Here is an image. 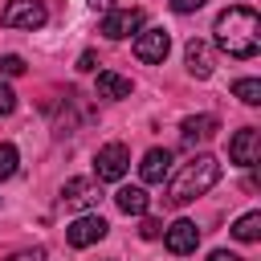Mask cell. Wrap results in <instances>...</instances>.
<instances>
[{"instance_id":"1","label":"cell","mask_w":261,"mask_h":261,"mask_svg":"<svg viewBox=\"0 0 261 261\" xmlns=\"http://www.w3.org/2000/svg\"><path fill=\"white\" fill-rule=\"evenodd\" d=\"M212 33H216V49L228 53V57H237V61H249L261 49V16L253 8H245V4L224 8L216 16V29Z\"/></svg>"},{"instance_id":"2","label":"cell","mask_w":261,"mask_h":261,"mask_svg":"<svg viewBox=\"0 0 261 261\" xmlns=\"http://www.w3.org/2000/svg\"><path fill=\"white\" fill-rule=\"evenodd\" d=\"M220 179V159L216 155H196V159H188L179 171H175V179L167 184V204L171 208H184V204H192L196 196H204L212 184Z\"/></svg>"},{"instance_id":"3","label":"cell","mask_w":261,"mask_h":261,"mask_svg":"<svg viewBox=\"0 0 261 261\" xmlns=\"http://www.w3.org/2000/svg\"><path fill=\"white\" fill-rule=\"evenodd\" d=\"M126 167H130V147H126V143H106V147H98V155H94V179H98V184H102V179H122Z\"/></svg>"},{"instance_id":"4","label":"cell","mask_w":261,"mask_h":261,"mask_svg":"<svg viewBox=\"0 0 261 261\" xmlns=\"http://www.w3.org/2000/svg\"><path fill=\"white\" fill-rule=\"evenodd\" d=\"M167 49H171L167 29H139V33H135V57H139V61L159 65V61L167 57Z\"/></svg>"},{"instance_id":"5","label":"cell","mask_w":261,"mask_h":261,"mask_svg":"<svg viewBox=\"0 0 261 261\" xmlns=\"http://www.w3.org/2000/svg\"><path fill=\"white\" fill-rule=\"evenodd\" d=\"M98 200H102V188L90 175H73V179L61 184V204L65 208H94Z\"/></svg>"},{"instance_id":"6","label":"cell","mask_w":261,"mask_h":261,"mask_svg":"<svg viewBox=\"0 0 261 261\" xmlns=\"http://www.w3.org/2000/svg\"><path fill=\"white\" fill-rule=\"evenodd\" d=\"M106 232H110V224H106L98 212H90V216H77V220L65 228V241H69L73 249H90V245H98Z\"/></svg>"},{"instance_id":"7","label":"cell","mask_w":261,"mask_h":261,"mask_svg":"<svg viewBox=\"0 0 261 261\" xmlns=\"http://www.w3.org/2000/svg\"><path fill=\"white\" fill-rule=\"evenodd\" d=\"M45 16H49V12H45L41 0H8V8H4L0 20H4L8 29H41Z\"/></svg>"},{"instance_id":"8","label":"cell","mask_w":261,"mask_h":261,"mask_svg":"<svg viewBox=\"0 0 261 261\" xmlns=\"http://www.w3.org/2000/svg\"><path fill=\"white\" fill-rule=\"evenodd\" d=\"M139 29H143V8H110L102 16V33L110 41H122V37H130Z\"/></svg>"},{"instance_id":"9","label":"cell","mask_w":261,"mask_h":261,"mask_svg":"<svg viewBox=\"0 0 261 261\" xmlns=\"http://www.w3.org/2000/svg\"><path fill=\"white\" fill-rule=\"evenodd\" d=\"M257 151H261L257 126H241V130L228 139V159H232L237 167H253V163H257Z\"/></svg>"},{"instance_id":"10","label":"cell","mask_w":261,"mask_h":261,"mask_svg":"<svg viewBox=\"0 0 261 261\" xmlns=\"http://www.w3.org/2000/svg\"><path fill=\"white\" fill-rule=\"evenodd\" d=\"M163 245H167V253L188 257V253H196V245H200V228H196L192 220H175V224L163 228Z\"/></svg>"},{"instance_id":"11","label":"cell","mask_w":261,"mask_h":261,"mask_svg":"<svg viewBox=\"0 0 261 261\" xmlns=\"http://www.w3.org/2000/svg\"><path fill=\"white\" fill-rule=\"evenodd\" d=\"M167 171H171V151H167V147H151V151L143 155V163H139L143 184H163Z\"/></svg>"},{"instance_id":"12","label":"cell","mask_w":261,"mask_h":261,"mask_svg":"<svg viewBox=\"0 0 261 261\" xmlns=\"http://www.w3.org/2000/svg\"><path fill=\"white\" fill-rule=\"evenodd\" d=\"M216 130H220V118H216V114H192V118L179 122L184 143H204V139H212Z\"/></svg>"},{"instance_id":"13","label":"cell","mask_w":261,"mask_h":261,"mask_svg":"<svg viewBox=\"0 0 261 261\" xmlns=\"http://www.w3.org/2000/svg\"><path fill=\"white\" fill-rule=\"evenodd\" d=\"M114 204H118L126 216H147V208H151V196H147V188H139V184H126V188H118V192H114Z\"/></svg>"},{"instance_id":"14","label":"cell","mask_w":261,"mask_h":261,"mask_svg":"<svg viewBox=\"0 0 261 261\" xmlns=\"http://www.w3.org/2000/svg\"><path fill=\"white\" fill-rule=\"evenodd\" d=\"M184 61H188V73H192V77H200V82L212 73V49H208L204 41H196V37L188 41V49H184Z\"/></svg>"},{"instance_id":"15","label":"cell","mask_w":261,"mask_h":261,"mask_svg":"<svg viewBox=\"0 0 261 261\" xmlns=\"http://www.w3.org/2000/svg\"><path fill=\"white\" fill-rule=\"evenodd\" d=\"M98 98H110V102L130 98V77H122V73H114V69H102V73H98Z\"/></svg>"},{"instance_id":"16","label":"cell","mask_w":261,"mask_h":261,"mask_svg":"<svg viewBox=\"0 0 261 261\" xmlns=\"http://www.w3.org/2000/svg\"><path fill=\"white\" fill-rule=\"evenodd\" d=\"M232 237H237V241H245V245H249V241H257V237H261V212H245V216L232 224Z\"/></svg>"},{"instance_id":"17","label":"cell","mask_w":261,"mask_h":261,"mask_svg":"<svg viewBox=\"0 0 261 261\" xmlns=\"http://www.w3.org/2000/svg\"><path fill=\"white\" fill-rule=\"evenodd\" d=\"M232 94H237L245 106H257V102H261V82H257V77H241V82H232Z\"/></svg>"},{"instance_id":"18","label":"cell","mask_w":261,"mask_h":261,"mask_svg":"<svg viewBox=\"0 0 261 261\" xmlns=\"http://www.w3.org/2000/svg\"><path fill=\"white\" fill-rule=\"evenodd\" d=\"M16 163H20L16 147H12V143H0V179H8V175L16 171Z\"/></svg>"},{"instance_id":"19","label":"cell","mask_w":261,"mask_h":261,"mask_svg":"<svg viewBox=\"0 0 261 261\" xmlns=\"http://www.w3.org/2000/svg\"><path fill=\"white\" fill-rule=\"evenodd\" d=\"M0 73H4V77H20V73H24V57L4 53V57H0Z\"/></svg>"},{"instance_id":"20","label":"cell","mask_w":261,"mask_h":261,"mask_svg":"<svg viewBox=\"0 0 261 261\" xmlns=\"http://www.w3.org/2000/svg\"><path fill=\"white\" fill-rule=\"evenodd\" d=\"M12 110H16V94H12V86H4V82H0V118H4V114H12Z\"/></svg>"},{"instance_id":"21","label":"cell","mask_w":261,"mask_h":261,"mask_svg":"<svg viewBox=\"0 0 261 261\" xmlns=\"http://www.w3.org/2000/svg\"><path fill=\"white\" fill-rule=\"evenodd\" d=\"M4 261H45V249H20V253H12Z\"/></svg>"},{"instance_id":"22","label":"cell","mask_w":261,"mask_h":261,"mask_svg":"<svg viewBox=\"0 0 261 261\" xmlns=\"http://www.w3.org/2000/svg\"><path fill=\"white\" fill-rule=\"evenodd\" d=\"M139 232H143V237H147V241H155V237H163V224H159V220H151V216H147V220H143V228H139Z\"/></svg>"},{"instance_id":"23","label":"cell","mask_w":261,"mask_h":261,"mask_svg":"<svg viewBox=\"0 0 261 261\" xmlns=\"http://www.w3.org/2000/svg\"><path fill=\"white\" fill-rule=\"evenodd\" d=\"M171 8L175 12H196V8H204V0H171Z\"/></svg>"},{"instance_id":"24","label":"cell","mask_w":261,"mask_h":261,"mask_svg":"<svg viewBox=\"0 0 261 261\" xmlns=\"http://www.w3.org/2000/svg\"><path fill=\"white\" fill-rule=\"evenodd\" d=\"M208 261H245V257H237V253H224V249H216Z\"/></svg>"},{"instance_id":"25","label":"cell","mask_w":261,"mask_h":261,"mask_svg":"<svg viewBox=\"0 0 261 261\" xmlns=\"http://www.w3.org/2000/svg\"><path fill=\"white\" fill-rule=\"evenodd\" d=\"M90 8H94V12H102V16H106V12H110V8H114V4H110V0H90Z\"/></svg>"},{"instance_id":"26","label":"cell","mask_w":261,"mask_h":261,"mask_svg":"<svg viewBox=\"0 0 261 261\" xmlns=\"http://www.w3.org/2000/svg\"><path fill=\"white\" fill-rule=\"evenodd\" d=\"M77 69H94V53H82L77 57Z\"/></svg>"}]
</instances>
